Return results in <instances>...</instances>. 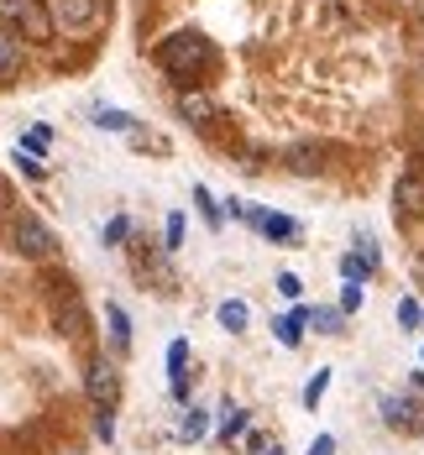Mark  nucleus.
<instances>
[{
  "label": "nucleus",
  "instance_id": "11",
  "mask_svg": "<svg viewBox=\"0 0 424 455\" xmlns=\"http://www.w3.org/2000/svg\"><path fill=\"white\" fill-rule=\"evenodd\" d=\"M246 220H252L257 230H262L268 241H299V226H293L288 215H268V210H252Z\"/></svg>",
  "mask_w": 424,
  "mask_h": 455
},
{
  "label": "nucleus",
  "instance_id": "23",
  "mask_svg": "<svg viewBox=\"0 0 424 455\" xmlns=\"http://www.w3.org/2000/svg\"><path fill=\"white\" fill-rule=\"evenodd\" d=\"M16 147H21V152H32V157H37V152H43V147H47V126H32V132H27V137L16 141Z\"/></svg>",
  "mask_w": 424,
  "mask_h": 455
},
{
  "label": "nucleus",
  "instance_id": "5",
  "mask_svg": "<svg viewBox=\"0 0 424 455\" xmlns=\"http://www.w3.org/2000/svg\"><path fill=\"white\" fill-rule=\"evenodd\" d=\"M393 204L404 220H424V173H404L393 183Z\"/></svg>",
  "mask_w": 424,
  "mask_h": 455
},
{
  "label": "nucleus",
  "instance_id": "18",
  "mask_svg": "<svg viewBox=\"0 0 424 455\" xmlns=\"http://www.w3.org/2000/svg\"><path fill=\"white\" fill-rule=\"evenodd\" d=\"M246 429V409H236V403H226L220 409V440H236Z\"/></svg>",
  "mask_w": 424,
  "mask_h": 455
},
{
  "label": "nucleus",
  "instance_id": "3",
  "mask_svg": "<svg viewBox=\"0 0 424 455\" xmlns=\"http://www.w3.org/2000/svg\"><path fill=\"white\" fill-rule=\"evenodd\" d=\"M47 11L63 32H90L100 21V0H47Z\"/></svg>",
  "mask_w": 424,
  "mask_h": 455
},
{
  "label": "nucleus",
  "instance_id": "21",
  "mask_svg": "<svg viewBox=\"0 0 424 455\" xmlns=\"http://www.w3.org/2000/svg\"><path fill=\"white\" fill-rule=\"evenodd\" d=\"M315 324H320V335H340V309H315Z\"/></svg>",
  "mask_w": 424,
  "mask_h": 455
},
{
  "label": "nucleus",
  "instance_id": "33",
  "mask_svg": "<svg viewBox=\"0 0 424 455\" xmlns=\"http://www.w3.org/2000/svg\"><path fill=\"white\" fill-rule=\"evenodd\" d=\"M262 455H283V445H262Z\"/></svg>",
  "mask_w": 424,
  "mask_h": 455
},
{
  "label": "nucleus",
  "instance_id": "2",
  "mask_svg": "<svg viewBox=\"0 0 424 455\" xmlns=\"http://www.w3.org/2000/svg\"><path fill=\"white\" fill-rule=\"evenodd\" d=\"M11 246L21 251V257H32V262H47L52 257V230L37 220V215H27V210H16V220H11Z\"/></svg>",
  "mask_w": 424,
  "mask_h": 455
},
{
  "label": "nucleus",
  "instance_id": "20",
  "mask_svg": "<svg viewBox=\"0 0 424 455\" xmlns=\"http://www.w3.org/2000/svg\"><path fill=\"white\" fill-rule=\"evenodd\" d=\"M325 387H330V371H315V377H309V387H304V409H315V403L325 398Z\"/></svg>",
  "mask_w": 424,
  "mask_h": 455
},
{
  "label": "nucleus",
  "instance_id": "17",
  "mask_svg": "<svg viewBox=\"0 0 424 455\" xmlns=\"http://www.w3.org/2000/svg\"><path fill=\"white\" fill-rule=\"evenodd\" d=\"M215 319H220V324L236 335V330H246V304H241V299H226V304L215 309Z\"/></svg>",
  "mask_w": 424,
  "mask_h": 455
},
{
  "label": "nucleus",
  "instance_id": "6",
  "mask_svg": "<svg viewBox=\"0 0 424 455\" xmlns=\"http://www.w3.org/2000/svg\"><path fill=\"white\" fill-rule=\"evenodd\" d=\"M52 315H58V330H63V335H74V340H84V330H90V319H84V304H79V293H74V288H63V293H58V304H52Z\"/></svg>",
  "mask_w": 424,
  "mask_h": 455
},
{
  "label": "nucleus",
  "instance_id": "14",
  "mask_svg": "<svg viewBox=\"0 0 424 455\" xmlns=\"http://www.w3.org/2000/svg\"><path fill=\"white\" fill-rule=\"evenodd\" d=\"M105 315H110V340H116V351H126V346H132V319H126V309L110 304Z\"/></svg>",
  "mask_w": 424,
  "mask_h": 455
},
{
  "label": "nucleus",
  "instance_id": "16",
  "mask_svg": "<svg viewBox=\"0 0 424 455\" xmlns=\"http://www.w3.org/2000/svg\"><path fill=\"white\" fill-rule=\"evenodd\" d=\"M94 126H100V132H132V116L116 110V105H100V110H94Z\"/></svg>",
  "mask_w": 424,
  "mask_h": 455
},
{
  "label": "nucleus",
  "instance_id": "27",
  "mask_svg": "<svg viewBox=\"0 0 424 455\" xmlns=\"http://www.w3.org/2000/svg\"><path fill=\"white\" fill-rule=\"evenodd\" d=\"M194 199H199V210H204V220H210V226H220V204H215V199H210L204 188H194Z\"/></svg>",
  "mask_w": 424,
  "mask_h": 455
},
{
  "label": "nucleus",
  "instance_id": "8",
  "mask_svg": "<svg viewBox=\"0 0 424 455\" xmlns=\"http://www.w3.org/2000/svg\"><path fill=\"white\" fill-rule=\"evenodd\" d=\"M382 424H388V429H404V435H420V403H409V398H382Z\"/></svg>",
  "mask_w": 424,
  "mask_h": 455
},
{
  "label": "nucleus",
  "instance_id": "28",
  "mask_svg": "<svg viewBox=\"0 0 424 455\" xmlns=\"http://www.w3.org/2000/svg\"><path fill=\"white\" fill-rule=\"evenodd\" d=\"M351 309H362V283H346V293H340V315H351Z\"/></svg>",
  "mask_w": 424,
  "mask_h": 455
},
{
  "label": "nucleus",
  "instance_id": "31",
  "mask_svg": "<svg viewBox=\"0 0 424 455\" xmlns=\"http://www.w3.org/2000/svg\"><path fill=\"white\" fill-rule=\"evenodd\" d=\"M168 246H184V215H168Z\"/></svg>",
  "mask_w": 424,
  "mask_h": 455
},
{
  "label": "nucleus",
  "instance_id": "12",
  "mask_svg": "<svg viewBox=\"0 0 424 455\" xmlns=\"http://www.w3.org/2000/svg\"><path fill=\"white\" fill-rule=\"evenodd\" d=\"M21 58H27L21 32H16V27H0V79H11V74L21 68Z\"/></svg>",
  "mask_w": 424,
  "mask_h": 455
},
{
  "label": "nucleus",
  "instance_id": "4",
  "mask_svg": "<svg viewBox=\"0 0 424 455\" xmlns=\"http://www.w3.org/2000/svg\"><path fill=\"white\" fill-rule=\"evenodd\" d=\"M21 21L32 37H47V16L37 11V0H0V27H21Z\"/></svg>",
  "mask_w": 424,
  "mask_h": 455
},
{
  "label": "nucleus",
  "instance_id": "7",
  "mask_svg": "<svg viewBox=\"0 0 424 455\" xmlns=\"http://www.w3.org/2000/svg\"><path fill=\"white\" fill-rule=\"evenodd\" d=\"M283 163H288V173L315 179V173L325 168V147H320V141H299V147H288V152H283Z\"/></svg>",
  "mask_w": 424,
  "mask_h": 455
},
{
  "label": "nucleus",
  "instance_id": "32",
  "mask_svg": "<svg viewBox=\"0 0 424 455\" xmlns=\"http://www.w3.org/2000/svg\"><path fill=\"white\" fill-rule=\"evenodd\" d=\"M309 455H335V440H330V435H320V440L309 445Z\"/></svg>",
  "mask_w": 424,
  "mask_h": 455
},
{
  "label": "nucleus",
  "instance_id": "22",
  "mask_svg": "<svg viewBox=\"0 0 424 455\" xmlns=\"http://www.w3.org/2000/svg\"><path fill=\"white\" fill-rule=\"evenodd\" d=\"M179 435H184V440H199V435H204V413L188 409V413H184V424H179Z\"/></svg>",
  "mask_w": 424,
  "mask_h": 455
},
{
  "label": "nucleus",
  "instance_id": "34",
  "mask_svg": "<svg viewBox=\"0 0 424 455\" xmlns=\"http://www.w3.org/2000/svg\"><path fill=\"white\" fill-rule=\"evenodd\" d=\"M420 435H424V409H420Z\"/></svg>",
  "mask_w": 424,
  "mask_h": 455
},
{
  "label": "nucleus",
  "instance_id": "1",
  "mask_svg": "<svg viewBox=\"0 0 424 455\" xmlns=\"http://www.w3.org/2000/svg\"><path fill=\"white\" fill-rule=\"evenodd\" d=\"M157 63H163L173 79H199V74L215 63V47H210V37H199V32H173L168 43L157 47Z\"/></svg>",
  "mask_w": 424,
  "mask_h": 455
},
{
  "label": "nucleus",
  "instance_id": "15",
  "mask_svg": "<svg viewBox=\"0 0 424 455\" xmlns=\"http://www.w3.org/2000/svg\"><path fill=\"white\" fill-rule=\"evenodd\" d=\"M184 356H188V346H184V340H173V346H168V377H173V398H184Z\"/></svg>",
  "mask_w": 424,
  "mask_h": 455
},
{
  "label": "nucleus",
  "instance_id": "26",
  "mask_svg": "<svg viewBox=\"0 0 424 455\" xmlns=\"http://www.w3.org/2000/svg\"><path fill=\"white\" fill-rule=\"evenodd\" d=\"M16 168H21L27 179H43V163H37L32 152H21V147H16Z\"/></svg>",
  "mask_w": 424,
  "mask_h": 455
},
{
  "label": "nucleus",
  "instance_id": "25",
  "mask_svg": "<svg viewBox=\"0 0 424 455\" xmlns=\"http://www.w3.org/2000/svg\"><path fill=\"white\" fill-rule=\"evenodd\" d=\"M420 319H424V309L414 304V299H404V304H398V324H404V330H414Z\"/></svg>",
  "mask_w": 424,
  "mask_h": 455
},
{
  "label": "nucleus",
  "instance_id": "24",
  "mask_svg": "<svg viewBox=\"0 0 424 455\" xmlns=\"http://www.w3.org/2000/svg\"><path fill=\"white\" fill-rule=\"evenodd\" d=\"M94 435H100L105 445L116 440V419H110V409H94Z\"/></svg>",
  "mask_w": 424,
  "mask_h": 455
},
{
  "label": "nucleus",
  "instance_id": "30",
  "mask_svg": "<svg viewBox=\"0 0 424 455\" xmlns=\"http://www.w3.org/2000/svg\"><path fill=\"white\" fill-rule=\"evenodd\" d=\"M278 293H283V299H299V293H304V283H299L293 273H278Z\"/></svg>",
  "mask_w": 424,
  "mask_h": 455
},
{
  "label": "nucleus",
  "instance_id": "13",
  "mask_svg": "<svg viewBox=\"0 0 424 455\" xmlns=\"http://www.w3.org/2000/svg\"><path fill=\"white\" fill-rule=\"evenodd\" d=\"M309 315H315V309H293V315H283L278 324H273V330H278V340L288 346V351L304 340V319H309Z\"/></svg>",
  "mask_w": 424,
  "mask_h": 455
},
{
  "label": "nucleus",
  "instance_id": "29",
  "mask_svg": "<svg viewBox=\"0 0 424 455\" xmlns=\"http://www.w3.org/2000/svg\"><path fill=\"white\" fill-rule=\"evenodd\" d=\"M16 220V199H11V188L0 183V226H11Z\"/></svg>",
  "mask_w": 424,
  "mask_h": 455
},
{
  "label": "nucleus",
  "instance_id": "19",
  "mask_svg": "<svg viewBox=\"0 0 424 455\" xmlns=\"http://www.w3.org/2000/svg\"><path fill=\"white\" fill-rule=\"evenodd\" d=\"M340 273H346V283H362V277L372 273V262L362 251H351V257H340Z\"/></svg>",
  "mask_w": 424,
  "mask_h": 455
},
{
  "label": "nucleus",
  "instance_id": "10",
  "mask_svg": "<svg viewBox=\"0 0 424 455\" xmlns=\"http://www.w3.org/2000/svg\"><path fill=\"white\" fill-rule=\"evenodd\" d=\"M84 382H90V398H94V409H110V403H116V366L94 362Z\"/></svg>",
  "mask_w": 424,
  "mask_h": 455
},
{
  "label": "nucleus",
  "instance_id": "9",
  "mask_svg": "<svg viewBox=\"0 0 424 455\" xmlns=\"http://www.w3.org/2000/svg\"><path fill=\"white\" fill-rule=\"evenodd\" d=\"M179 116H184L188 126H210L215 121V100L204 90H184L179 94Z\"/></svg>",
  "mask_w": 424,
  "mask_h": 455
}]
</instances>
